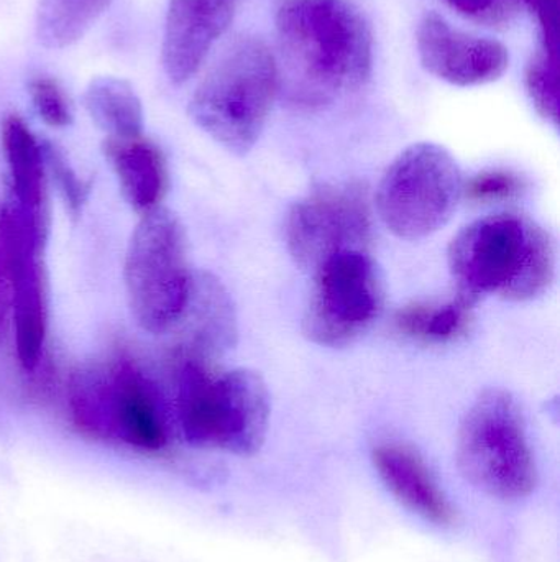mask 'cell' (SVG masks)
Instances as JSON below:
<instances>
[{"label":"cell","mask_w":560,"mask_h":562,"mask_svg":"<svg viewBox=\"0 0 560 562\" xmlns=\"http://www.w3.org/2000/svg\"><path fill=\"white\" fill-rule=\"evenodd\" d=\"M279 89L306 108L361 91L374 71V36L351 0H286L276 13Z\"/></svg>","instance_id":"1"},{"label":"cell","mask_w":560,"mask_h":562,"mask_svg":"<svg viewBox=\"0 0 560 562\" xmlns=\"http://www.w3.org/2000/svg\"><path fill=\"white\" fill-rule=\"evenodd\" d=\"M447 260L457 294L472 304L490 294L532 301L556 277L551 236L519 214H493L464 227L450 243Z\"/></svg>","instance_id":"2"},{"label":"cell","mask_w":560,"mask_h":562,"mask_svg":"<svg viewBox=\"0 0 560 562\" xmlns=\"http://www.w3.org/2000/svg\"><path fill=\"white\" fill-rule=\"evenodd\" d=\"M178 422L193 448L253 456L268 431V389L253 370L214 373L204 360L184 357L178 372Z\"/></svg>","instance_id":"3"},{"label":"cell","mask_w":560,"mask_h":562,"mask_svg":"<svg viewBox=\"0 0 560 562\" xmlns=\"http://www.w3.org/2000/svg\"><path fill=\"white\" fill-rule=\"evenodd\" d=\"M278 92L272 49L256 36H240L204 76L187 111L204 134L243 157L259 142Z\"/></svg>","instance_id":"4"},{"label":"cell","mask_w":560,"mask_h":562,"mask_svg":"<svg viewBox=\"0 0 560 562\" xmlns=\"http://www.w3.org/2000/svg\"><path fill=\"white\" fill-rule=\"evenodd\" d=\"M456 456L466 481L490 497L522 501L538 484L525 416L505 390H487L467 409Z\"/></svg>","instance_id":"5"},{"label":"cell","mask_w":560,"mask_h":562,"mask_svg":"<svg viewBox=\"0 0 560 562\" xmlns=\"http://www.w3.org/2000/svg\"><path fill=\"white\" fill-rule=\"evenodd\" d=\"M193 276L186 234L176 214L160 206L145 213L128 240L124 262L128 310L137 326L150 334L176 326Z\"/></svg>","instance_id":"6"},{"label":"cell","mask_w":560,"mask_h":562,"mask_svg":"<svg viewBox=\"0 0 560 562\" xmlns=\"http://www.w3.org/2000/svg\"><path fill=\"white\" fill-rule=\"evenodd\" d=\"M69 405L75 422L92 435L115 436L144 451L167 446L160 390L130 359L76 370L69 383Z\"/></svg>","instance_id":"7"},{"label":"cell","mask_w":560,"mask_h":562,"mask_svg":"<svg viewBox=\"0 0 560 562\" xmlns=\"http://www.w3.org/2000/svg\"><path fill=\"white\" fill-rule=\"evenodd\" d=\"M464 196V178L453 155L421 142L404 148L378 183V216L395 236L421 240L453 220Z\"/></svg>","instance_id":"8"},{"label":"cell","mask_w":560,"mask_h":562,"mask_svg":"<svg viewBox=\"0 0 560 562\" xmlns=\"http://www.w3.org/2000/svg\"><path fill=\"white\" fill-rule=\"evenodd\" d=\"M384 297V279L367 250L338 254L315 272L306 336L319 346H347L370 329Z\"/></svg>","instance_id":"9"},{"label":"cell","mask_w":560,"mask_h":562,"mask_svg":"<svg viewBox=\"0 0 560 562\" xmlns=\"http://www.w3.org/2000/svg\"><path fill=\"white\" fill-rule=\"evenodd\" d=\"M370 210L361 184H322L293 204L286 220L289 254L315 273L325 260L345 250H367Z\"/></svg>","instance_id":"10"},{"label":"cell","mask_w":560,"mask_h":562,"mask_svg":"<svg viewBox=\"0 0 560 562\" xmlns=\"http://www.w3.org/2000/svg\"><path fill=\"white\" fill-rule=\"evenodd\" d=\"M3 233L12 279V313L16 357L25 370L36 369L46 339L48 301L43 267L46 221L10 198L2 204Z\"/></svg>","instance_id":"11"},{"label":"cell","mask_w":560,"mask_h":562,"mask_svg":"<svg viewBox=\"0 0 560 562\" xmlns=\"http://www.w3.org/2000/svg\"><path fill=\"white\" fill-rule=\"evenodd\" d=\"M418 56L430 75L459 88L499 81L510 66V53L499 40L456 29L439 13L421 19Z\"/></svg>","instance_id":"12"},{"label":"cell","mask_w":560,"mask_h":562,"mask_svg":"<svg viewBox=\"0 0 560 562\" xmlns=\"http://www.w3.org/2000/svg\"><path fill=\"white\" fill-rule=\"evenodd\" d=\"M237 0H170L161 63L173 85L196 75L217 40L227 32Z\"/></svg>","instance_id":"13"},{"label":"cell","mask_w":560,"mask_h":562,"mask_svg":"<svg viewBox=\"0 0 560 562\" xmlns=\"http://www.w3.org/2000/svg\"><path fill=\"white\" fill-rule=\"evenodd\" d=\"M374 464L401 505L436 527H449L456 512L424 459L410 446L384 442L374 449Z\"/></svg>","instance_id":"14"},{"label":"cell","mask_w":560,"mask_h":562,"mask_svg":"<svg viewBox=\"0 0 560 562\" xmlns=\"http://www.w3.org/2000/svg\"><path fill=\"white\" fill-rule=\"evenodd\" d=\"M186 357L206 360L230 349L236 340V313L229 293L209 273H194L190 297L180 323Z\"/></svg>","instance_id":"15"},{"label":"cell","mask_w":560,"mask_h":562,"mask_svg":"<svg viewBox=\"0 0 560 562\" xmlns=\"http://www.w3.org/2000/svg\"><path fill=\"white\" fill-rule=\"evenodd\" d=\"M104 154L114 168L125 201L141 214L158 207L167 190V165L160 148L140 135L107 138Z\"/></svg>","instance_id":"16"},{"label":"cell","mask_w":560,"mask_h":562,"mask_svg":"<svg viewBox=\"0 0 560 562\" xmlns=\"http://www.w3.org/2000/svg\"><path fill=\"white\" fill-rule=\"evenodd\" d=\"M2 144L12 178V200L23 210L45 216V154L43 144L19 115L2 125Z\"/></svg>","instance_id":"17"},{"label":"cell","mask_w":560,"mask_h":562,"mask_svg":"<svg viewBox=\"0 0 560 562\" xmlns=\"http://www.w3.org/2000/svg\"><path fill=\"white\" fill-rule=\"evenodd\" d=\"M85 111L107 138L140 137L144 105L130 82L114 76H99L85 88Z\"/></svg>","instance_id":"18"},{"label":"cell","mask_w":560,"mask_h":562,"mask_svg":"<svg viewBox=\"0 0 560 562\" xmlns=\"http://www.w3.org/2000/svg\"><path fill=\"white\" fill-rule=\"evenodd\" d=\"M470 301L457 294L447 303H414L398 311L395 317L398 330L423 342H449L464 336L472 323Z\"/></svg>","instance_id":"19"},{"label":"cell","mask_w":560,"mask_h":562,"mask_svg":"<svg viewBox=\"0 0 560 562\" xmlns=\"http://www.w3.org/2000/svg\"><path fill=\"white\" fill-rule=\"evenodd\" d=\"M112 0H39L36 36L46 48L72 45L98 22Z\"/></svg>","instance_id":"20"},{"label":"cell","mask_w":560,"mask_h":562,"mask_svg":"<svg viewBox=\"0 0 560 562\" xmlns=\"http://www.w3.org/2000/svg\"><path fill=\"white\" fill-rule=\"evenodd\" d=\"M526 89L536 111L558 125L559 122V56L539 49L526 69Z\"/></svg>","instance_id":"21"},{"label":"cell","mask_w":560,"mask_h":562,"mask_svg":"<svg viewBox=\"0 0 560 562\" xmlns=\"http://www.w3.org/2000/svg\"><path fill=\"white\" fill-rule=\"evenodd\" d=\"M30 98L36 114L49 127H68L72 122L71 105L61 86L52 78H35L30 82Z\"/></svg>","instance_id":"22"},{"label":"cell","mask_w":560,"mask_h":562,"mask_svg":"<svg viewBox=\"0 0 560 562\" xmlns=\"http://www.w3.org/2000/svg\"><path fill=\"white\" fill-rule=\"evenodd\" d=\"M525 183L518 175L505 170H489L476 175L469 183H464V194L479 203L508 201L519 196Z\"/></svg>","instance_id":"23"},{"label":"cell","mask_w":560,"mask_h":562,"mask_svg":"<svg viewBox=\"0 0 560 562\" xmlns=\"http://www.w3.org/2000/svg\"><path fill=\"white\" fill-rule=\"evenodd\" d=\"M43 154H45V165L52 171L53 177H55L69 210H71L72 214H78L82 206H84L85 201H88L89 193H91V184L82 180L76 173L75 168L69 165V161H66L65 155L58 148L48 144V142L43 144Z\"/></svg>","instance_id":"24"},{"label":"cell","mask_w":560,"mask_h":562,"mask_svg":"<svg viewBox=\"0 0 560 562\" xmlns=\"http://www.w3.org/2000/svg\"><path fill=\"white\" fill-rule=\"evenodd\" d=\"M541 25L542 52L559 56V0H525Z\"/></svg>","instance_id":"25"},{"label":"cell","mask_w":560,"mask_h":562,"mask_svg":"<svg viewBox=\"0 0 560 562\" xmlns=\"http://www.w3.org/2000/svg\"><path fill=\"white\" fill-rule=\"evenodd\" d=\"M12 313V279H10L9 250L3 233L2 206H0V344L5 340Z\"/></svg>","instance_id":"26"},{"label":"cell","mask_w":560,"mask_h":562,"mask_svg":"<svg viewBox=\"0 0 560 562\" xmlns=\"http://www.w3.org/2000/svg\"><path fill=\"white\" fill-rule=\"evenodd\" d=\"M450 7L473 19H493L500 15L510 0H446Z\"/></svg>","instance_id":"27"}]
</instances>
